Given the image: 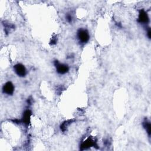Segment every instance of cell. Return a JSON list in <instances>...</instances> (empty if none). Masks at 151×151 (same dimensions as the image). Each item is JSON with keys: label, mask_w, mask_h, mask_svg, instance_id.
Masks as SVG:
<instances>
[{"label": "cell", "mask_w": 151, "mask_h": 151, "mask_svg": "<svg viewBox=\"0 0 151 151\" xmlns=\"http://www.w3.org/2000/svg\"><path fill=\"white\" fill-rule=\"evenodd\" d=\"M150 34H151L150 29L149 28V29H147V35L149 37V38H150Z\"/></svg>", "instance_id": "obj_11"}, {"label": "cell", "mask_w": 151, "mask_h": 151, "mask_svg": "<svg viewBox=\"0 0 151 151\" xmlns=\"http://www.w3.org/2000/svg\"><path fill=\"white\" fill-rule=\"evenodd\" d=\"M54 65L56 68L57 72L60 74H64L69 70V67L67 64L60 63L57 60L54 61Z\"/></svg>", "instance_id": "obj_2"}, {"label": "cell", "mask_w": 151, "mask_h": 151, "mask_svg": "<svg viewBox=\"0 0 151 151\" xmlns=\"http://www.w3.org/2000/svg\"><path fill=\"white\" fill-rule=\"evenodd\" d=\"M77 37L81 43H86L90 39V35L87 30L85 29H80L77 31Z\"/></svg>", "instance_id": "obj_1"}, {"label": "cell", "mask_w": 151, "mask_h": 151, "mask_svg": "<svg viewBox=\"0 0 151 151\" xmlns=\"http://www.w3.org/2000/svg\"><path fill=\"white\" fill-rule=\"evenodd\" d=\"M31 116V111L29 110H25L22 115V122L25 125H28L30 123Z\"/></svg>", "instance_id": "obj_7"}, {"label": "cell", "mask_w": 151, "mask_h": 151, "mask_svg": "<svg viewBox=\"0 0 151 151\" xmlns=\"http://www.w3.org/2000/svg\"><path fill=\"white\" fill-rule=\"evenodd\" d=\"M95 146H97L96 142H95V140L92 138L88 137L86 140H85L84 142H82L81 145V150L87 149L91 147H94Z\"/></svg>", "instance_id": "obj_5"}, {"label": "cell", "mask_w": 151, "mask_h": 151, "mask_svg": "<svg viewBox=\"0 0 151 151\" xmlns=\"http://www.w3.org/2000/svg\"><path fill=\"white\" fill-rule=\"evenodd\" d=\"M14 86L11 81H7L2 87L3 93L8 95H12L14 92Z\"/></svg>", "instance_id": "obj_4"}, {"label": "cell", "mask_w": 151, "mask_h": 151, "mask_svg": "<svg viewBox=\"0 0 151 151\" xmlns=\"http://www.w3.org/2000/svg\"><path fill=\"white\" fill-rule=\"evenodd\" d=\"M143 126L145 129L148 135L150 136V122L147 120H145L143 122Z\"/></svg>", "instance_id": "obj_8"}, {"label": "cell", "mask_w": 151, "mask_h": 151, "mask_svg": "<svg viewBox=\"0 0 151 151\" xmlns=\"http://www.w3.org/2000/svg\"><path fill=\"white\" fill-rule=\"evenodd\" d=\"M138 21L142 24H147L149 22V17L147 14L145 10L141 9L139 11Z\"/></svg>", "instance_id": "obj_6"}, {"label": "cell", "mask_w": 151, "mask_h": 151, "mask_svg": "<svg viewBox=\"0 0 151 151\" xmlns=\"http://www.w3.org/2000/svg\"><path fill=\"white\" fill-rule=\"evenodd\" d=\"M72 120H67V121H65L64 122H63L61 124V126H60V129L61 130L63 131V132H64L67 127H68V126L71 123Z\"/></svg>", "instance_id": "obj_9"}, {"label": "cell", "mask_w": 151, "mask_h": 151, "mask_svg": "<svg viewBox=\"0 0 151 151\" xmlns=\"http://www.w3.org/2000/svg\"><path fill=\"white\" fill-rule=\"evenodd\" d=\"M65 18H66V19H67V21L68 22H71V21H72V16L70 15V14H67L66 15V16H65Z\"/></svg>", "instance_id": "obj_10"}, {"label": "cell", "mask_w": 151, "mask_h": 151, "mask_svg": "<svg viewBox=\"0 0 151 151\" xmlns=\"http://www.w3.org/2000/svg\"><path fill=\"white\" fill-rule=\"evenodd\" d=\"M14 70L15 73L21 77H25L27 74V70L24 65L20 63H18L14 66Z\"/></svg>", "instance_id": "obj_3"}]
</instances>
